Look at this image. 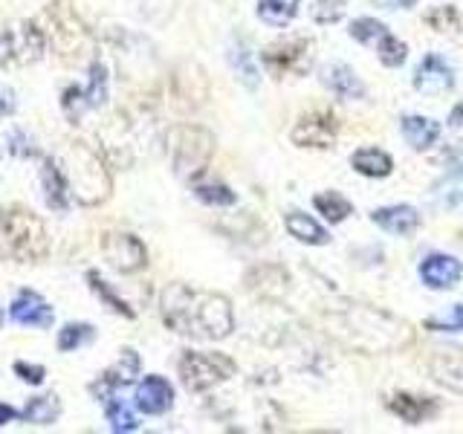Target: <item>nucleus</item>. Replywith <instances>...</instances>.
Listing matches in <instances>:
<instances>
[{"label": "nucleus", "instance_id": "1", "mask_svg": "<svg viewBox=\"0 0 463 434\" xmlns=\"http://www.w3.org/2000/svg\"><path fill=\"white\" fill-rule=\"evenodd\" d=\"M324 331L359 354H394L414 342V331L402 319L368 304H345L324 313Z\"/></svg>", "mask_w": 463, "mask_h": 434}, {"label": "nucleus", "instance_id": "36", "mask_svg": "<svg viewBox=\"0 0 463 434\" xmlns=\"http://www.w3.org/2000/svg\"><path fill=\"white\" fill-rule=\"evenodd\" d=\"M426 331H435V333L463 331V304H455V307L443 315H432V319H426Z\"/></svg>", "mask_w": 463, "mask_h": 434}, {"label": "nucleus", "instance_id": "42", "mask_svg": "<svg viewBox=\"0 0 463 434\" xmlns=\"http://www.w3.org/2000/svg\"><path fill=\"white\" fill-rule=\"evenodd\" d=\"M18 108V102L15 99H12V90H4V93H0V113H12V111H15Z\"/></svg>", "mask_w": 463, "mask_h": 434}, {"label": "nucleus", "instance_id": "34", "mask_svg": "<svg viewBox=\"0 0 463 434\" xmlns=\"http://www.w3.org/2000/svg\"><path fill=\"white\" fill-rule=\"evenodd\" d=\"M386 35H388V27L386 23H379L377 18H356L351 23V38H356L365 46H377Z\"/></svg>", "mask_w": 463, "mask_h": 434}, {"label": "nucleus", "instance_id": "5", "mask_svg": "<svg viewBox=\"0 0 463 434\" xmlns=\"http://www.w3.org/2000/svg\"><path fill=\"white\" fill-rule=\"evenodd\" d=\"M168 154L171 166L180 174L183 180H200L208 162L215 154V136L206 131V127L197 125H177L168 134Z\"/></svg>", "mask_w": 463, "mask_h": 434}, {"label": "nucleus", "instance_id": "38", "mask_svg": "<svg viewBox=\"0 0 463 434\" xmlns=\"http://www.w3.org/2000/svg\"><path fill=\"white\" fill-rule=\"evenodd\" d=\"M426 23L435 32H458L460 29V18H458V12L451 6H435L426 15Z\"/></svg>", "mask_w": 463, "mask_h": 434}, {"label": "nucleus", "instance_id": "32", "mask_svg": "<svg viewBox=\"0 0 463 434\" xmlns=\"http://www.w3.org/2000/svg\"><path fill=\"white\" fill-rule=\"evenodd\" d=\"M104 414H108V423H110L113 431H136V429H139L136 414H134L131 408H127V403L119 400L116 394L110 397L108 403H104Z\"/></svg>", "mask_w": 463, "mask_h": 434}, {"label": "nucleus", "instance_id": "25", "mask_svg": "<svg viewBox=\"0 0 463 434\" xmlns=\"http://www.w3.org/2000/svg\"><path fill=\"white\" fill-rule=\"evenodd\" d=\"M435 203L446 212H463V168H455L435 185Z\"/></svg>", "mask_w": 463, "mask_h": 434}, {"label": "nucleus", "instance_id": "30", "mask_svg": "<svg viewBox=\"0 0 463 434\" xmlns=\"http://www.w3.org/2000/svg\"><path fill=\"white\" fill-rule=\"evenodd\" d=\"M298 15V0H258V18L270 27H287Z\"/></svg>", "mask_w": 463, "mask_h": 434}, {"label": "nucleus", "instance_id": "41", "mask_svg": "<svg viewBox=\"0 0 463 434\" xmlns=\"http://www.w3.org/2000/svg\"><path fill=\"white\" fill-rule=\"evenodd\" d=\"M15 373L29 385H41L46 377V371L41 365H32V362H15Z\"/></svg>", "mask_w": 463, "mask_h": 434}, {"label": "nucleus", "instance_id": "44", "mask_svg": "<svg viewBox=\"0 0 463 434\" xmlns=\"http://www.w3.org/2000/svg\"><path fill=\"white\" fill-rule=\"evenodd\" d=\"M18 417V412L12 405H6V403H0V426H6V423H12V420Z\"/></svg>", "mask_w": 463, "mask_h": 434}, {"label": "nucleus", "instance_id": "16", "mask_svg": "<svg viewBox=\"0 0 463 434\" xmlns=\"http://www.w3.org/2000/svg\"><path fill=\"white\" fill-rule=\"evenodd\" d=\"M9 319L23 327H41V331H46L55 315H53V307L38 296V292L20 290L9 304Z\"/></svg>", "mask_w": 463, "mask_h": 434}, {"label": "nucleus", "instance_id": "40", "mask_svg": "<svg viewBox=\"0 0 463 434\" xmlns=\"http://www.w3.org/2000/svg\"><path fill=\"white\" fill-rule=\"evenodd\" d=\"M9 151L15 157H35V154H38V148H35V143L23 131H12L9 134Z\"/></svg>", "mask_w": 463, "mask_h": 434}, {"label": "nucleus", "instance_id": "35", "mask_svg": "<svg viewBox=\"0 0 463 434\" xmlns=\"http://www.w3.org/2000/svg\"><path fill=\"white\" fill-rule=\"evenodd\" d=\"M87 284H90V290L96 292V296H99L104 304H108V310H113V313H122V315H127V319H134V310L127 307V304H125L119 296H116V292H113L108 284H104L99 273H87Z\"/></svg>", "mask_w": 463, "mask_h": 434}, {"label": "nucleus", "instance_id": "23", "mask_svg": "<svg viewBox=\"0 0 463 434\" xmlns=\"http://www.w3.org/2000/svg\"><path fill=\"white\" fill-rule=\"evenodd\" d=\"M402 136L414 151H426L440 139V125L432 119V116H405Z\"/></svg>", "mask_w": 463, "mask_h": 434}, {"label": "nucleus", "instance_id": "26", "mask_svg": "<svg viewBox=\"0 0 463 434\" xmlns=\"http://www.w3.org/2000/svg\"><path fill=\"white\" fill-rule=\"evenodd\" d=\"M351 166H353V171L362 174V177H388L394 162H391V157L386 154V151L362 148L351 157Z\"/></svg>", "mask_w": 463, "mask_h": 434}, {"label": "nucleus", "instance_id": "4", "mask_svg": "<svg viewBox=\"0 0 463 434\" xmlns=\"http://www.w3.org/2000/svg\"><path fill=\"white\" fill-rule=\"evenodd\" d=\"M50 252V234L38 215L29 209L0 212V255L15 264H38Z\"/></svg>", "mask_w": 463, "mask_h": 434}, {"label": "nucleus", "instance_id": "22", "mask_svg": "<svg viewBox=\"0 0 463 434\" xmlns=\"http://www.w3.org/2000/svg\"><path fill=\"white\" fill-rule=\"evenodd\" d=\"M41 183H44V201L55 212H64L69 206V189H67V180L61 174V166H58V160H46L44 162V171H41Z\"/></svg>", "mask_w": 463, "mask_h": 434}, {"label": "nucleus", "instance_id": "15", "mask_svg": "<svg viewBox=\"0 0 463 434\" xmlns=\"http://www.w3.org/2000/svg\"><path fill=\"white\" fill-rule=\"evenodd\" d=\"M414 87L426 93V96H443L451 87H455V70H451L440 55H426L420 64H417L414 73Z\"/></svg>", "mask_w": 463, "mask_h": 434}, {"label": "nucleus", "instance_id": "24", "mask_svg": "<svg viewBox=\"0 0 463 434\" xmlns=\"http://www.w3.org/2000/svg\"><path fill=\"white\" fill-rule=\"evenodd\" d=\"M226 58H229L232 70L238 73V78H240L249 90H255V87L261 85V70H258V64H255V53L249 50L247 44H243V41H232Z\"/></svg>", "mask_w": 463, "mask_h": 434}, {"label": "nucleus", "instance_id": "21", "mask_svg": "<svg viewBox=\"0 0 463 434\" xmlns=\"http://www.w3.org/2000/svg\"><path fill=\"white\" fill-rule=\"evenodd\" d=\"M388 408L400 420H405L409 426L417 423H426L428 417L437 414V403L435 400H426V397H411V394H397L388 400Z\"/></svg>", "mask_w": 463, "mask_h": 434}, {"label": "nucleus", "instance_id": "33", "mask_svg": "<svg viewBox=\"0 0 463 434\" xmlns=\"http://www.w3.org/2000/svg\"><path fill=\"white\" fill-rule=\"evenodd\" d=\"M96 339V327L85 324V322H76V324H67L61 333H58V350L61 354H69V350H78L81 345H87Z\"/></svg>", "mask_w": 463, "mask_h": 434}, {"label": "nucleus", "instance_id": "43", "mask_svg": "<svg viewBox=\"0 0 463 434\" xmlns=\"http://www.w3.org/2000/svg\"><path fill=\"white\" fill-rule=\"evenodd\" d=\"M382 9H411L417 0H374Z\"/></svg>", "mask_w": 463, "mask_h": 434}, {"label": "nucleus", "instance_id": "13", "mask_svg": "<svg viewBox=\"0 0 463 434\" xmlns=\"http://www.w3.org/2000/svg\"><path fill=\"white\" fill-rule=\"evenodd\" d=\"M139 368H142V362H139V356L134 354L131 348H125L122 354H119V359H116L113 365H110L108 371H104L96 382L90 385L93 397H96L99 403H108L116 391L125 389L127 382H134V377L139 373Z\"/></svg>", "mask_w": 463, "mask_h": 434}, {"label": "nucleus", "instance_id": "3", "mask_svg": "<svg viewBox=\"0 0 463 434\" xmlns=\"http://www.w3.org/2000/svg\"><path fill=\"white\" fill-rule=\"evenodd\" d=\"M58 166H61L73 201H78L81 206H99L110 197L113 192L110 171L104 168L102 157L90 145L85 143L67 145L64 154L58 157Z\"/></svg>", "mask_w": 463, "mask_h": 434}, {"label": "nucleus", "instance_id": "31", "mask_svg": "<svg viewBox=\"0 0 463 434\" xmlns=\"http://www.w3.org/2000/svg\"><path fill=\"white\" fill-rule=\"evenodd\" d=\"M313 206L319 209V215H324L330 223H342L347 215L353 212V206L347 197H342L339 192H324V194H316L313 197Z\"/></svg>", "mask_w": 463, "mask_h": 434}, {"label": "nucleus", "instance_id": "28", "mask_svg": "<svg viewBox=\"0 0 463 434\" xmlns=\"http://www.w3.org/2000/svg\"><path fill=\"white\" fill-rule=\"evenodd\" d=\"M58 414H61V403H58L55 394H46V397H32L29 405L23 408L20 417L27 420L32 426H53Z\"/></svg>", "mask_w": 463, "mask_h": 434}, {"label": "nucleus", "instance_id": "18", "mask_svg": "<svg viewBox=\"0 0 463 434\" xmlns=\"http://www.w3.org/2000/svg\"><path fill=\"white\" fill-rule=\"evenodd\" d=\"M463 275V264L451 255H428L420 264V278L432 290H449L455 287Z\"/></svg>", "mask_w": 463, "mask_h": 434}, {"label": "nucleus", "instance_id": "9", "mask_svg": "<svg viewBox=\"0 0 463 434\" xmlns=\"http://www.w3.org/2000/svg\"><path fill=\"white\" fill-rule=\"evenodd\" d=\"M108 102V67L102 61L90 64V78L85 87H67L61 96V108L69 122H78L93 108H102Z\"/></svg>", "mask_w": 463, "mask_h": 434}, {"label": "nucleus", "instance_id": "27", "mask_svg": "<svg viewBox=\"0 0 463 434\" xmlns=\"http://www.w3.org/2000/svg\"><path fill=\"white\" fill-rule=\"evenodd\" d=\"M284 223H287V232L293 234L296 241H301V243H310V246H324V243L330 241V234L324 232L316 220L307 217V215H301V212H289V215L284 217Z\"/></svg>", "mask_w": 463, "mask_h": 434}, {"label": "nucleus", "instance_id": "19", "mask_svg": "<svg viewBox=\"0 0 463 434\" xmlns=\"http://www.w3.org/2000/svg\"><path fill=\"white\" fill-rule=\"evenodd\" d=\"M321 85L328 87L333 96L339 99H365V85L351 67L345 64H330L321 70Z\"/></svg>", "mask_w": 463, "mask_h": 434}, {"label": "nucleus", "instance_id": "11", "mask_svg": "<svg viewBox=\"0 0 463 434\" xmlns=\"http://www.w3.org/2000/svg\"><path fill=\"white\" fill-rule=\"evenodd\" d=\"M264 64L275 78L301 76L310 67V41L307 38H287L264 50Z\"/></svg>", "mask_w": 463, "mask_h": 434}, {"label": "nucleus", "instance_id": "29", "mask_svg": "<svg viewBox=\"0 0 463 434\" xmlns=\"http://www.w3.org/2000/svg\"><path fill=\"white\" fill-rule=\"evenodd\" d=\"M191 189H194L197 201H203L206 206L220 209V206H235V201H238V194L232 192L229 185L217 183V180H194Z\"/></svg>", "mask_w": 463, "mask_h": 434}, {"label": "nucleus", "instance_id": "7", "mask_svg": "<svg viewBox=\"0 0 463 434\" xmlns=\"http://www.w3.org/2000/svg\"><path fill=\"white\" fill-rule=\"evenodd\" d=\"M232 373H235V362L223 354H197V350H185L180 359L183 385L194 394L215 389L217 382L229 380Z\"/></svg>", "mask_w": 463, "mask_h": 434}, {"label": "nucleus", "instance_id": "17", "mask_svg": "<svg viewBox=\"0 0 463 434\" xmlns=\"http://www.w3.org/2000/svg\"><path fill=\"white\" fill-rule=\"evenodd\" d=\"M136 408L142 414H166L171 403H174V389L168 380L162 377H145L136 385V397H134Z\"/></svg>", "mask_w": 463, "mask_h": 434}, {"label": "nucleus", "instance_id": "10", "mask_svg": "<svg viewBox=\"0 0 463 434\" xmlns=\"http://www.w3.org/2000/svg\"><path fill=\"white\" fill-rule=\"evenodd\" d=\"M102 255L116 273H125V275H134L139 273L145 264H148V252L139 238L127 232H108L102 238Z\"/></svg>", "mask_w": 463, "mask_h": 434}, {"label": "nucleus", "instance_id": "8", "mask_svg": "<svg viewBox=\"0 0 463 434\" xmlns=\"http://www.w3.org/2000/svg\"><path fill=\"white\" fill-rule=\"evenodd\" d=\"M44 20H46L44 23L46 41H50L64 58L78 55L81 50H85L87 32H85V27H81L78 18L69 9H64L61 4H53L50 12H44Z\"/></svg>", "mask_w": 463, "mask_h": 434}, {"label": "nucleus", "instance_id": "12", "mask_svg": "<svg viewBox=\"0 0 463 434\" xmlns=\"http://www.w3.org/2000/svg\"><path fill=\"white\" fill-rule=\"evenodd\" d=\"M336 131H339V122H336L333 113L313 111L301 116L298 125L293 127V143L298 148H330Z\"/></svg>", "mask_w": 463, "mask_h": 434}, {"label": "nucleus", "instance_id": "39", "mask_svg": "<svg viewBox=\"0 0 463 434\" xmlns=\"http://www.w3.org/2000/svg\"><path fill=\"white\" fill-rule=\"evenodd\" d=\"M345 6L347 0H316V4H313V18L319 23H336L345 15Z\"/></svg>", "mask_w": 463, "mask_h": 434}, {"label": "nucleus", "instance_id": "6", "mask_svg": "<svg viewBox=\"0 0 463 434\" xmlns=\"http://www.w3.org/2000/svg\"><path fill=\"white\" fill-rule=\"evenodd\" d=\"M46 53V32L35 20H18L0 29V64H32Z\"/></svg>", "mask_w": 463, "mask_h": 434}, {"label": "nucleus", "instance_id": "20", "mask_svg": "<svg viewBox=\"0 0 463 434\" xmlns=\"http://www.w3.org/2000/svg\"><path fill=\"white\" fill-rule=\"evenodd\" d=\"M370 220L377 223L379 229H386L391 234H414L417 226H420V215H417L414 206H386V209H374Z\"/></svg>", "mask_w": 463, "mask_h": 434}, {"label": "nucleus", "instance_id": "2", "mask_svg": "<svg viewBox=\"0 0 463 434\" xmlns=\"http://www.w3.org/2000/svg\"><path fill=\"white\" fill-rule=\"evenodd\" d=\"M162 322L174 333L200 336V339H226L235 331L232 304L220 292L191 290L185 284H168L159 296Z\"/></svg>", "mask_w": 463, "mask_h": 434}, {"label": "nucleus", "instance_id": "14", "mask_svg": "<svg viewBox=\"0 0 463 434\" xmlns=\"http://www.w3.org/2000/svg\"><path fill=\"white\" fill-rule=\"evenodd\" d=\"M426 371L446 389L463 394V348H437L426 359Z\"/></svg>", "mask_w": 463, "mask_h": 434}, {"label": "nucleus", "instance_id": "37", "mask_svg": "<svg viewBox=\"0 0 463 434\" xmlns=\"http://www.w3.org/2000/svg\"><path fill=\"white\" fill-rule=\"evenodd\" d=\"M377 53H379V61L386 64V67H400V64L405 61V55H409V50H405V44H402L400 38H394L391 32L377 44Z\"/></svg>", "mask_w": 463, "mask_h": 434}]
</instances>
